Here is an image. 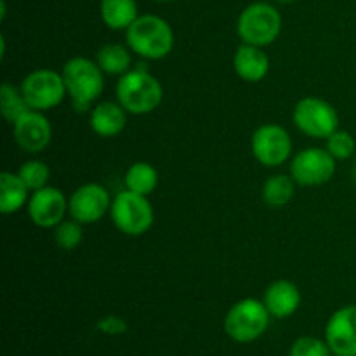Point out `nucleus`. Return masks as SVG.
<instances>
[{
  "label": "nucleus",
  "mask_w": 356,
  "mask_h": 356,
  "mask_svg": "<svg viewBox=\"0 0 356 356\" xmlns=\"http://www.w3.org/2000/svg\"><path fill=\"white\" fill-rule=\"evenodd\" d=\"M277 2H282V3H289V2H296V0H277Z\"/></svg>",
  "instance_id": "30"
},
{
  "label": "nucleus",
  "mask_w": 356,
  "mask_h": 356,
  "mask_svg": "<svg viewBox=\"0 0 356 356\" xmlns=\"http://www.w3.org/2000/svg\"><path fill=\"white\" fill-rule=\"evenodd\" d=\"M325 339L336 356H356V305L344 306L330 316Z\"/></svg>",
  "instance_id": "14"
},
{
  "label": "nucleus",
  "mask_w": 356,
  "mask_h": 356,
  "mask_svg": "<svg viewBox=\"0 0 356 356\" xmlns=\"http://www.w3.org/2000/svg\"><path fill=\"white\" fill-rule=\"evenodd\" d=\"M101 332L110 334V336H118V334H124L127 330V323L124 322L118 316H104L99 323H97Z\"/></svg>",
  "instance_id": "28"
},
{
  "label": "nucleus",
  "mask_w": 356,
  "mask_h": 356,
  "mask_svg": "<svg viewBox=\"0 0 356 356\" xmlns=\"http://www.w3.org/2000/svg\"><path fill=\"white\" fill-rule=\"evenodd\" d=\"M17 176L30 188V191H37L40 188L47 186L49 177H51V169L42 160H28V162H24L19 167Z\"/></svg>",
  "instance_id": "25"
},
{
  "label": "nucleus",
  "mask_w": 356,
  "mask_h": 356,
  "mask_svg": "<svg viewBox=\"0 0 356 356\" xmlns=\"http://www.w3.org/2000/svg\"><path fill=\"white\" fill-rule=\"evenodd\" d=\"M236 31L243 44L266 47L273 44L282 31V16L271 3L254 2L242 10Z\"/></svg>",
  "instance_id": "4"
},
{
  "label": "nucleus",
  "mask_w": 356,
  "mask_h": 356,
  "mask_svg": "<svg viewBox=\"0 0 356 356\" xmlns=\"http://www.w3.org/2000/svg\"><path fill=\"white\" fill-rule=\"evenodd\" d=\"M111 197L103 184L87 183L76 188L68 200L70 218L82 225H94L111 209Z\"/></svg>",
  "instance_id": "11"
},
{
  "label": "nucleus",
  "mask_w": 356,
  "mask_h": 356,
  "mask_svg": "<svg viewBox=\"0 0 356 356\" xmlns=\"http://www.w3.org/2000/svg\"><path fill=\"white\" fill-rule=\"evenodd\" d=\"M270 316L263 301L254 298L242 299L229 308L225 318V330L236 343H252L266 332Z\"/></svg>",
  "instance_id": "5"
},
{
  "label": "nucleus",
  "mask_w": 356,
  "mask_h": 356,
  "mask_svg": "<svg viewBox=\"0 0 356 356\" xmlns=\"http://www.w3.org/2000/svg\"><path fill=\"white\" fill-rule=\"evenodd\" d=\"M89 124L99 138H115L127 125V111L120 103L103 101L90 108Z\"/></svg>",
  "instance_id": "16"
},
{
  "label": "nucleus",
  "mask_w": 356,
  "mask_h": 356,
  "mask_svg": "<svg viewBox=\"0 0 356 356\" xmlns=\"http://www.w3.org/2000/svg\"><path fill=\"white\" fill-rule=\"evenodd\" d=\"M28 216L38 228H56L68 212V198L59 188L44 186L31 191L26 204Z\"/></svg>",
  "instance_id": "12"
},
{
  "label": "nucleus",
  "mask_w": 356,
  "mask_h": 356,
  "mask_svg": "<svg viewBox=\"0 0 356 356\" xmlns=\"http://www.w3.org/2000/svg\"><path fill=\"white\" fill-rule=\"evenodd\" d=\"M28 110H31V108L28 106L21 89H16L10 83H2V87H0V111H2L3 118L14 124Z\"/></svg>",
  "instance_id": "23"
},
{
  "label": "nucleus",
  "mask_w": 356,
  "mask_h": 356,
  "mask_svg": "<svg viewBox=\"0 0 356 356\" xmlns=\"http://www.w3.org/2000/svg\"><path fill=\"white\" fill-rule=\"evenodd\" d=\"M125 190L148 197L156 190L159 184V172L148 162H136L127 169L124 177Z\"/></svg>",
  "instance_id": "21"
},
{
  "label": "nucleus",
  "mask_w": 356,
  "mask_h": 356,
  "mask_svg": "<svg viewBox=\"0 0 356 356\" xmlns=\"http://www.w3.org/2000/svg\"><path fill=\"white\" fill-rule=\"evenodd\" d=\"M28 191L30 188L23 183L17 172L3 170L0 174V212L7 216L21 211L30 200Z\"/></svg>",
  "instance_id": "18"
},
{
  "label": "nucleus",
  "mask_w": 356,
  "mask_h": 356,
  "mask_svg": "<svg viewBox=\"0 0 356 356\" xmlns=\"http://www.w3.org/2000/svg\"><path fill=\"white\" fill-rule=\"evenodd\" d=\"M351 176H353V183H355V186H356V162H355V165H353V172H351Z\"/></svg>",
  "instance_id": "29"
},
{
  "label": "nucleus",
  "mask_w": 356,
  "mask_h": 356,
  "mask_svg": "<svg viewBox=\"0 0 356 356\" xmlns=\"http://www.w3.org/2000/svg\"><path fill=\"white\" fill-rule=\"evenodd\" d=\"M235 73L245 82H261L270 72V58L263 47L242 44L233 56Z\"/></svg>",
  "instance_id": "17"
},
{
  "label": "nucleus",
  "mask_w": 356,
  "mask_h": 356,
  "mask_svg": "<svg viewBox=\"0 0 356 356\" xmlns=\"http://www.w3.org/2000/svg\"><path fill=\"white\" fill-rule=\"evenodd\" d=\"M127 47L145 59H163L174 47V31L163 17L143 14L125 30Z\"/></svg>",
  "instance_id": "2"
},
{
  "label": "nucleus",
  "mask_w": 356,
  "mask_h": 356,
  "mask_svg": "<svg viewBox=\"0 0 356 356\" xmlns=\"http://www.w3.org/2000/svg\"><path fill=\"white\" fill-rule=\"evenodd\" d=\"M263 302L271 316L275 318H287L298 312L301 305V292L298 285L291 280H277L268 285L264 291Z\"/></svg>",
  "instance_id": "15"
},
{
  "label": "nucleus",
  "mask_w": 356,
  "mask_h": 356,
  "mask_svg": "<svg viewBox=\"0 0 356 356\" xmlns=\"http://www.w3.org/2000/svg\"><path fill=\"white\" fill-rule=\"evenodd\" d=\"M110 216L118 232L129 236L145 235L155 221V214H153V207L148 197H143V195L129 190L115 195Z\"/></svg>",
  "instance_id": "6"
},
{
  "label": "nucleus",
  "mask_w": 356,
  "mask_h": 356,
  "mask_svg": "<svg viewBox=\"0 0 356 356\" xmlns=\"http://www.w3.org/2000/svg\"><path fill=\"white\" fill-rule=\"evenodd\" d=\"M61 75L65 80L66 94L76 111H87L92 108L97 97L103 94L104 72L92 59L82 56L68 59L63 66Z\"/></svg>",
  "instance_id": "3"
},
{
  "label": "nucleus",
  "mask_w": 356,
  "mask_h": 356,
  "mask_svg": "<svg viewBox=\"0 0 356 356\" xmlns=\"http://www.w3.org/2000/svg\"><path fill=\"white\" fill-rule=\"evenodd\" d=\"M13 136L16 145L26 153H40L52 139L51 122L44 111L28 110L13 124Z\"/></svg>",
  "instance_id": "13"
},
{
  "label": "nucleus",
  "mask_w": 356,
  "mask_h": 356,
  "mask_svg": "<svg viewBox=\"0 0 356 356\" xmlns=\"http://www.w3.org/2000/svg\"><path fill=\"white\" fill-rule=\"evenodd\" d=\"M19 89L28 106L37 111L52 110L61 104L65 96H68L61 73L49 68H40L28 73L21 82Z\"/></svg>",
  "instance_id": "8"
},
{
  "label": "nucleus",
  "mask_w": 356,
  "mask_h": 356,
  "mask_svg": "<svg viewBox=\"0 0 356 356\" xmlns=\"http://www.w3.org/2000/svg\"><path fill=\"white\" fill-rule=\"evenodd\" d=\"M83 229L82 222L75 219H63L54 228V242L63 250H75L82 243Z\"/></svg>",
  "instance_id": "24"
},
{
  "label": "nucleus",
  "mask_w": 356,
  "mask_h": 356,
  "mask_svg": "<svg viewBox=\"0 0 356 356\" xmlns=\"http://www.w3.org/2000/svg\"><path fill=\"white\" fill-rule=\"evenodd\" d=\"M325 149L336 160H348L350 156H353L356 149V141L350 132L339 131V129H337L334 134H330L329 138H327Z\"/></svg>",
  "instance_id": "26"
},
{
  "label": "nucleus",
  "mask_w": 356,
  "mask_h": 356,
  "mask_svg": "<svg viewBox=\"0 0 356 356\" xmlns=\"http://www.w3.org/2000/svg\"><path fill=\"white\" fill-rule=\"evenodd\" d=\"M296 193V181L292 176H285V174H277L264 181L263 190H261V198L264 204L271 209L285 207L289 202L294 198Z\"/></svg>",
  "instance_id": "20"
},
{
  "label": "nucleus",
  "mask_w": 356,
  "mask_h": 356,
  "mask_svg": "<svg viewBox=\"0 0 356 356\" xmlns=\"http://www.w3.org/2000/svg\"><path fill=\"white\" fill-rule=\"evenodd\" d=\"M155 2H174V0H155Z\"/></svg>",
  "instance_id": "31"
},
{
  "label": "nucleus",
  "mask_w": 356,
  "mask_h": 356,
  "mask_svg": "<svg viewBox=\"0 0 356 356\" xmlns=\"http://www.w3.org/2000/svg\"><path fill=\"white\" fill-rule=\"evenodd\" d=\"M292 120L302 134L315 139H327L339 127L337 111L329 101L308 96L296 103Z\"/></svg>",
  "instance_id": "7"
},
{
  "label": "nucleus",
  "mask_w": 356,
  "mask_h": 356,
  "mask_svg": "<svg viewBox=\"0 0 356 356\" xmlns=\"http://www.w3.org/2000/svg\"><path fill=\"white\" fill-rule=\"evenodd\" d=\"M336 174V159L327 149L306 148L296 153L291 163V176L301 186H320Z\"/></svg>",
  "instance_id": "10"
},
{
  "label": "nucleus",
  "mask_w": 356,
  "mask_h": 356,
  "mask_svg": "<svg viewBox=\"0 0 356 356\" xmlns=\"http://www.w3.org/2000/svg\"><path fill=\"white\" fill-rule=\"evenodd\" d=\"M117 99L127 113L148 115L162 103L163 87L160 80L148 72L146 65H141L120 75Z\"/></svg>",
  "instance_id": "1"
},
{
  "label": "nucleus",
  "mask_w": 356,
  "mask_h": 356,
  "mask_svg": "<svg viewBox=\"0 0 356 356\" xmlns=\"http://www.w3.org/2000/svg\"><path fill=\"white\" fill-rule=\"evenodd\" d=\"M96 63L108 75H124L131 70V49L122 44H106L97 51Z\"/></svg>",
  "instance_id": "22"
},
{
  "label": "nucleus",
  "mask_w": 356,
  "mask_h": 356,
  "mask_svg": "<svg viewBox=\"0 0 356 356\" xmlns=\"http://www.w3.org/2000/svg\"><path fill=\"white\" fill-rule=\"evenodd\" d=\"M254 159L264 167H278L292 155L291 134L282 125L264 124L256 129L250 139Z\"/></svg>",
  "instance_id": "9"
},
{
  "label": "nucleus",
  "mask_w": 356,
  "mask_h": 356,
  "mask_svg": "<svg viewBox=\"0 0 356 356\" xmlns=\"http://www.w3.org/2000/svg\"><path fill=\"white\" fill-rule=\"evenodd\" d=\"M330 353L329 344L312 336L299 337L291 348V356H330Z\"/></svg>",
  "instance_id": "27"
},
{
  "label": "nucleus",
  "mask_w": 356,
  "mask_h": 356,
  "mask_svg": "<svg viewBox=\"0 0 356 356\" xmlns=\"http://www.w3.org/2000/svg\"><path fill=\"white\" fill-rule=\"evenodd\" d=\"M138 17L136 0H101V19L110 30H127Z\"/></svg>",
  "instance_id": "19"
}]
</instances>
